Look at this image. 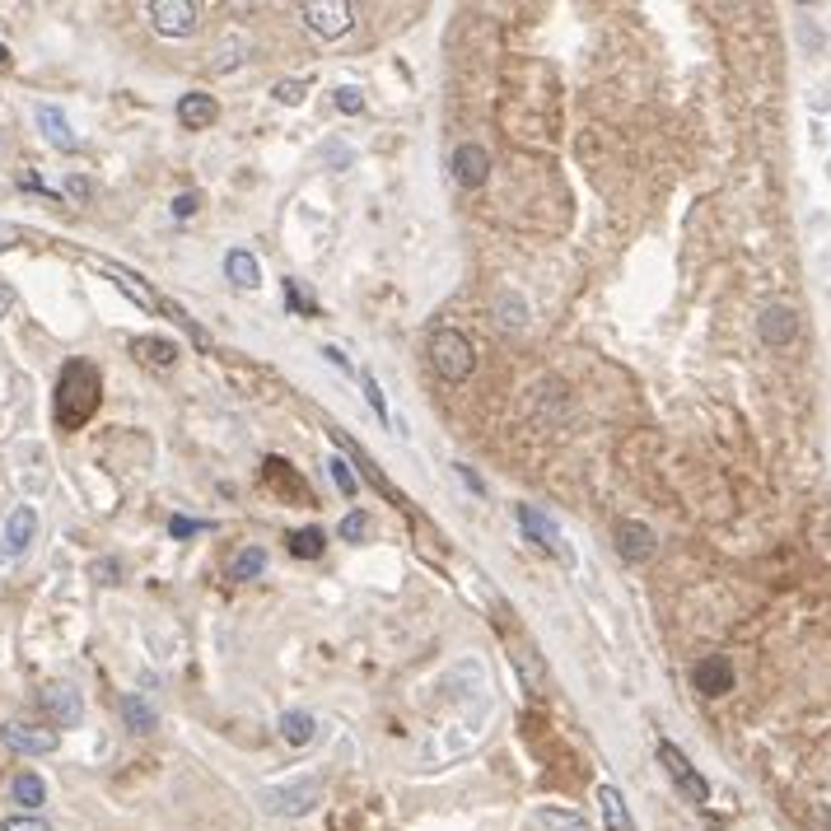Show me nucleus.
<instances>
[{"label":"nucleus","instance_id":"a878e982","mask_svg":"<svg viewBox=\"0 0 831 831\" xmlns=\"http://www.w3.org/2000/svg\"><path fill=\"white\" fill-rule=\"evenodd\" d=\"M599 804H603V818H607V831H635L631 813H626V798L617 785H599Z\"/></svg>","mask_w":831,"mask_h":831},{"label":"nucleus","instance_id":"f03ea898","mask_svg":"<svg viewBox=\"0 0 831 831\" xmlns=\"http://www.w3.org/2000/svg\"><path fill=\"white\" fill-rule=\"evenodd\" d=\"M93 266H99V272H103L108 280H113V286H117L122 294H131V300H136L140 309H150V313H164V318H174L178 327H187V332H192V341H197V347H211V337L201 332V327H197L192 318H187V313H182L178 304H168L160 290H150V286H146V280H140L136 272H127V266H117V262H108V257H93Z\"/></svg>","mask_w":831,"mask_h":831},{"label":"nucleus","instance_id":"72a5a7b5","mask_svg":"<svg viewBox=\"0 0 831 831\" xmlns=\"http://www.w3.org/2000/svg\"><path fill=\"white\" fill-rule=\"evenodd\" d=\"M206 528H215V524L187 519V514H174V519H168V532H174V538H192V532H206Z\"/></svg>","mask_w":831,"mask_h":831},{"label":"nucleus","instance_id":"393cba45","mask_svg":"<svg viewBox=\"0 0 831 831\" xmlns=\"http://www.w3.org/2000/svg\"><path fill=\"white\" fill-rule=\"evenodd\" d=\"M323 552H327V532H323L318 524L290 532V556H294V561H318Z\"/></svg>","mask_w":831,"mask_h":831},{"label":"nucleus","instance_id":"20e7f679","mask_svg":"<svg viewBox=\"0 0 831 831\" xmlns=\"http://www.w3.org/2000/svg\"><path fill=\"white\" fill-rule=\"evenodd\" d=\"M514 519H519V528L528 532V542L538 546V552H546L552 561H561L566 570H575V546L561 538V528H556L552 514L538 509V505H519V509H514Z\"/></svg>","mask_w":831,"mask_h":831},{"label":"nucleus","instance_id":"4468645a","mask_svg":"<svg viewBox=\"0 0 831 831\" xmlns=\"http://www.w3.org/2000/svg\"><path fill=\"white\" fill-rule=\"evenodd\" d=\"M757 337L766 341L771 351H785L790 341L798 337V313L790 304H766L757 313Z\"/></svg>","mask_w":831,"mask_h":831},{"label":"nucleus","instance_id":"4c0bfd02","mask_svg":"<svg viewBox=\"0 0 831 831\" xmlns=\"http://www.w3.org/2000/svg\"><path fill=\"white\" fill-rule=\"evenodd\" d=\"M93 579H99V584H117L122 566H117V561H93Z\"/></svg>","mask_w":831,"mask_h":831},{"label":"nucleus","instance_id":"b1692460","mask_svg":"<svg viewBox=\"0 0 831 831\" xmlns=\"http://www.w3.org/2000/svg\"><path fill=\"white\" fill-rule=\"evenodd\" d=\"M131 351H136V360H146V365H154V369H168L178 360V347L168 337H136Z\"/></svg>","mask_w":831,"mask_h":831},{"label":"nucleus","instance_id":"f704fd0d","mask_svg":"<svg viewBox=\"0 0 831 831\" xmlns=\"http://www.w3.org/2000/svg\"><path fill=\"white\" fill-rule=\"evenodd\" d=\"M360 388H365V398H369L374 412H379V420H388V402H383V388H379V379H374V374H365V379H360Z\"/></svg>","mask_w":831,"mask_h":831},{"label":"nucleus","instance_id":"9d476101","mask_svg":"<svg viewBox=\"0 0 831 831\" xmlns=\"http://www.w3.org/2000/svg\"><path fill=\"white\" fill-rule=\"evenodd\" d=\"M38 538V509L34 505H14L0 524V561H20Z\"/></svg>","mask_w":831,"mask_h":831},{"label":"nucleus","instance_id":"9b49d317","mask_svg":"<svg viewBox=\"0 0 831 831\" xmlns=\"http://www.w3.org/2000/svg\"><path fill=\"white\" fill-rule=\"evenodd\" d=\"M38 701H42V715L61 729H75L85 719V696H80V687H71V682H47Z\"/></svg>","mask_w":831,"mask_h":831},{"label":"nucleus","instance_id":"7c9ffc66","mask_svg":"<svg viewBox=\"0 0 831 831\" xmlns=\"http://www.w3.org/2000/svg\"><path fill=\"white\" fill-rule=\"evenodd\" d=\"M332 481L341 486V495H347V500L360 491V481H355V473H351V458H341V453L332 458Z\"/></svg>","mask_w":831,"mask_h":831},{"label":"nucleus","instance_id":"6e6552de","mask_svg":"<svg viewBox=\"0 0 831 831\" xmlns=\"http://www.w3.org/2000/svg\"><path fill=\"white\" fill-rule=\"evenodd\" d=\"M146 14L154 34L164 38H192L201 24V5H192V0H154V5H146Z\"/></svg>","mask_w":831,"mask_h":831},{"label":"nucleus","instance_id":"c85d7f7f","mask_svg":"<svg viewBox=\"0 0 831 831\" xmlns=\"http://www.w3.org/2000/svg\"><path fill=\"white\" fill-rule=\"evenodd\" d=\"M332 103H337V113H347V117L365 113V93H360L355 85H341V89L332 93Z\"/></svg>","mask_w":831,"mask_h":831},{"label":"nucleus","instance_id":"5701e85b","mask_svg":"<svg viewBox=\"0 0 831 831\" xmlns=\"http://www.w3.org/2000/svg\"><path fill=\"white\" fill-rule=\"evenodd\" d=\"M495 318L505 332H524L528 327V300L524 294H514V290H500L495 294Z\"/></svg>","mask_w":831,"mask_h":831},{"label":"nucleus","instance_id":"cd10ccee","mask_svg":"<svg viewBox=\"0 0 831 831\" xmlns=\"http://www.w3.org/2000/svg\"><path fill=\"white\" fill-rule=\"evenodd\" d=\"M229 575H234V579H257V575H266V552H262V546H243V552L234 556Z\"/></svg>","mask_w":831,"mask_h":831},{"label":"nucleus","instance_id":"2f4dec72","mask_svg":"<svg viewBox=\"0 0 831 831\" xmlns=\"http://www.w3.org/2000/svg\"><path fill=\"white\" fill-rule=\"evenodd\" d=\"M0 831H52V827H47L38 813H10V818L0 822Z\"/></svg>","mask_w":831,"mask_h":831},{"label":"nucleus","instance_id":"79ce46f5","mask_svg":"<svg viewBox=\"0 0 831 831\" xmlns=\"http://www.w3.org/2000/svg\"><path fill=\"white\" fill-rule=\"evenodd\" d=\"M10 66V52H5V42H0V71H5Z\"/></svg>","mask_w":831,"mask_h":831},{"label":"nucleus","instance_id":"bb28decb","mask_svg":"<svg viewBox=\"0 0 831 831\" xmlns=\"http://www.w3.org/2000/svg\"><path fill=\"white\" fill-rule=\"evenodd\" d=\"M538 822L546 831H593V822L584 818V813H575V808H538Z\"/></svg>","mask_w":831,"mask_h":831},{"label":"nucleus","instance_id":"e433bc0d","mask_svg":"<svg viewBox=\"0 0 831 831\" xmlns=\"http://www.w3.org/2000/svg\"><path fill=\"white\" fill-rule=\"evenodd\" d=\"M197 211H201V197H197V192L174 197V219H187V215H197Z\"/></svg>","mask_w":831,"mask_h":831},{"label":"nucleus","instance_id":"dca6fc26","mask_svg":"<svg viewBox=\"0 0 831 831\" xmlns=\"http://www.w3.org/2000/svg\"><path fill=\"white\" fill-rule=\"evenodd\" d=\"M733 664L725 654H705V658H696V668H692V687L701 696H725V692H733Z\"/></svg>","mask_w":831,"mask_h":831},{"label":"nucleus","instance_id":"423d86ee","mask_svg":"<svg viewBox=\"0 0 831 831\" xmlns=\"http://www.w3.org/2000/svg\"><path fill=\"white\" fill-rule=\"evenodd\" d=\"M300 20L318 38H347L355 28V5L351 0H309V5H300Z\"/></svg>","mask_w":831,"mask_h":831},{"label":"nucleus","instance_id":"a211bd4d","mask_svg":"<svg viewBox=\"0 0 831 831\" xmlns=\"http://www.w3.org/2000/svg\"><path fill=\"white\" fill-rule=\"evenodd\" d=\"M178 122H182L187 131H206V127H215V122H219V103L211 99V93H201V89L182 93V99H178Z\"/></svg>","mask_w":831,"mask_h":831},{"label":"nucleus","instance_id":"aec40b11","mask_svg":"<svg viewBox=\"0 0 831 831\" xmlns=\"http://www.w3.org/2000/svg\"><path fill=\"white\" fill-rule=\"evenodd\" d=\"M276 733L290 747H309L313 739H318V719H313L309 710H286V715H280V725H276Z\"/></svg>","mask_w":831,"mask_h":831},{"label":"nucleus","instance_id":"39448f33","mask_svg":"<svg viewBox=\"0 0 831 831\" xmlns=\"http://www.w3.org/2000/svg\"><path fill=\"white\" fill-rule=\"evenodd\" d=\"M318 798H323V780L309 776V780H290V785L262 790V808L276 813V818H304V813L318 808Z\"/></svg>","mask_w":831,"mask_h":831},{"label":"nucleus","instance_id":"f8f14e48","mask_svg":"<svg viewBox=\"0 0 831 831\" xmlns=\"http://www.w3.org/2000/svg\"><path fill=\"white\" fill-rule=\"evenodd\" d=\"M613 546H617V556L626 561V566H645V561L654 556L658 538H654V528H650V524H640V519H621V524L613 528Z\"/></svg>","mask_w":831,"mask_h":831},{"label":"nucleus","instance_id":"f3484780","mask_svg":"<svg viewBox=\"0 0 831 831\" xmlns=\"http://www.w3.org/2000/svg\"><path fill=\"white\" fill-rule=\"evenodd\" d=\"M38 131H42V140L52 150H61V154H71L75 146H80V136L71 131V117L61 113L56 103H38Z\"/></svg>","mask_w":831,"mask_h":831},{"label":"nucleus","instance_id":"412c9836","mask_svg":"<svg viewBox=\"0 0 831 831\" xmlns=\"http://www.w3.org/2000/svg\"><path fill=\"white\" fill-rule=\"evenodd\" d=\"M225 276H229L239 290H257L262 266H257V257L248 253V248H229V253H225Z\"/></svg>","mask_w":831,"mask_h":831},{"label":"nucleus","instance_id":"f257e3e1","mask_svg":"<svg viewBox=\"0 0 831 831\" xmlns=\"http://www.w3.org/2000/svg\"><path fill=\"white\" fill-rule=\"evenodd\" d=\"M99 402H103L99 369H93L89 360H66V369H61V379H56V426L80 430L85 420L99 412Z\"/></svg>","mask_w":831,"mask_h":831},{"label":"nucleus","instance_id":"4be33fe9","mask_svg":"<svg viewBox=\"0 0 831 831\" xmlns=\"http://www.w3.org/2000/svg\"><path fill=\"white\" fill-rule=\"evenodd\" d=\"M10 798L20 804L24 813H34V808H42L47 804V780L38 776V771H20L10 780Z\"/></svg>","mask_w":831,"mask_h":831},{"label":"nucleus","instance_id":"6ab92c4d","mask_svg":"<svg viewBox=\"0 0 831 831\" xmlns=\"http://www.w3.org/2000/svg\"><path fill=\"white\" fill-rule=\"evenodd\" d=\"M117 710H122V725H127V733H136V739H150V733L160 729V715H154V705H150L146 696H136V692L122 696Z\"/></svg>","mask_w":831,"mask_h":831},{"label":"nucleus","instance_id":"1a4fd4ad","mask_svg":"<svg viewBox=\"0 0 831 831\" xmlns=\"http://www.w3.org/2000/svg\"><path fill=\"white\" fill-rule=\"evenodd\" d=\"M658 761H664V771H668V780L672 785L682 790V798H692V804H705L710 798V785H705V776L696 771L692 761H687V752L678 747V743H658Z\"/></svg>","mask_w":831,"mask_h":831},{"label":"nucleus","instance_id":"c756f323","mask_svg":"<svg viewBox=\"0 0 831 831\" xmlns=\"http://www.w3.org/2000/svg\"><path fill=\"white\" fill-rule=\"evenodd\" d=\"M365 532H369V514L365 509H351L347 519H341V538L347 542H365Z\"/></svg>","mask_w":831,"mask_h":831},{"label":"nucleus","instance_id":"2eb2a0df","mask_svg":"<svg viewBox=\"0 0 831 831\" xmlns=\"http://www.w3.org/2000/svg\"><path fill=\"white\" fill-rule=\"evenodd\" d=\"M262 481L272 486V491H276L280 500H286V505H309V500H313L309 481H304L300 473H294V467H290L286 458H266V463H262Z\"/></svg>","mask_w":831,"mask_h":831},{"label":"nucleus","instance_id":"0eeeda50","mask_svg":"<svg viewBox=\"0 0 831 831\" xmlns=\"http://www.w3.org/2000/svg\"><path fill=\"white\" fill-rule=\"evenodd\" d=\"M0 743H5L14 757H47L56 752V729H42V725H28V719H5L0 725Z\"/></svg>","mask_w":831,"mask_h":831},{"label":"nucleus","instance_id":"58836bf2","mask_svg":"<svg viewBox=\"0 0 831 831\" xmlns=\"http://www.w3.org/2000/svg\"><path fill=\"white\" fill-rule=\"evenodd\" d=\"M453 473H458V477H463L467 486H473V491H477V495L486 491V486H481V477H477V473H473V467H467V463H453Z\"/></svg>","mask_w":831,"mask_h":831},{"label":"nucleus","instance_id":"ddd939ff","mask_svg":"<svg viewBox=\"0 0 831 831\" xmlns=\"http://www.w3.org/2000/svg\"><path fill=\"white\" fill-rule=\"evenodd\" d=\"M453 182L463 187V192H477V187L491 182V154L477 140H467V146L453 150Z\"/></svg>","mask_w":831,"mask_h":831},{"label":"nucleus","instance_id":"a19ab883","mask_svg":"<svg viewBox=\"0 0 831 831\" xmlns=\"http://www.w3.org/2000/svg\"><path fill=\"white\" fill-rule=\"evenodd\" d=\"M10 309H14V290H10V286H0V318H5Z\"/></svg>","mask_w":831,"mask_h":831},{"label":"nucleus","instance_id":"7ed1b4c3","mask_svg":"<svg viewBox=\"0 0 831 831\" xmlns=\"http://www.w3.org/2000/svg\"><path fill=\"white\" fill-rule=\"evenodd\" d=\"M430 360H435V374L444 383H467L477 374V351L473 341L463 332H453V327H439L430 337Z\"/></svg>","mask_w":831,"mask_h":831},{"label":"nucleus","instance_id":"473e14b6","mask_svg":"<svg viewBox=\"0 0 831 831\" xmlns=\"http://www.w3.org/2000/svg\"><path fill=\"white\" fill-rule=\"evenodd\" d=\"M304 93H309L304 80H280V85L272 89V99H276V103H286V108H294V103H304Z\"/></svg>","mask_w":831,"mask_h":831},{"label":"nucleus","instance_id":"c9c22d12","mask_svg":"<svg viewBox=\"0 0 831 831\" xmlns=\"http://www.w3.org/2000/svg\"><path fill=\"white\" fill-rule=\"evenodd\" d=\"M61 192H66L71 201H89V197H93V182H89V178H80V174H71L66 182H61Z\"/></svg>","mask_w":831,"mask_h":831},{"label":"nucleus","instance_id":"ea45409f","mask_svg":"<svg viewBox=\"0 0 831 831\" xmlns=\"http://www.w3.org/2000/svg\"><path fill=\"white\" fill-rule=\"evenodd\" d=\"M323 355L332 360V365H341V369H351V360H347V351H337V347H323Z\"/></svg>","mask_w":831,"mask_h":831}]
</instances>
